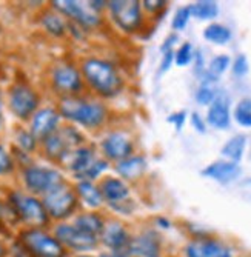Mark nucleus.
<instances>
[{"label":"nucleus","mask_w":251,"mask_h":257,"mask_svg":"<svg viewBox=\"0 0 251 257\" xmlns=\"http://www.w3.org/2000/svg\"><path fill=\"white\" fill-rule=\"evenodd\" d=\"M82 71L89 86L103 97L117 96L122 89V77L109 62L100 59H88L83 62Z\"/></svg>","instance_id":"f257e3e1"},{"label":"nucleus","mask_w":251,"mask_h":257,"mask_svg":"<svg viewBox=\"0 0 251 257\" xmlns=\"http://www.w3.org/2000/svg\"><path fill=\"white\" fill-rule=\"evenodd\" d=\"M60 114L86 128H97L106 119V108L100 102H86L76 97H66L60 103Z\"/></svg>","instance_id":"f03ea898"},{"label":"nucleus","mask_w":251,"mask_h":257,"mask_svg":"<svg viewBox=\"0 0 251 257\" xmlns=\"http://www.w3.org/2000/svg\"><path fill=\"white\" fill-rule=\"evenodd\" d=\"M20 243L36 257H65L63 245L47 232L37 228L22 232Z\"/></svg>","instance_id":"7ed1b4c3"},{"label":"nucleus","mask_w":251,"mask_h":257,"mask_svg":"<svg viewBox=\"0 0 251 257\" xmlns=\"http://www.w3.org/2000/svg\"><path fill=\"white\" fill-rule=\"evenodd\" d=\"M108 8L112 20L125 33H134L142 27V10L138 0H111Z\"/></svg>","instance_id":"20e7f679"},{"label":"nucleus","mask_w":251,"mask_h":257,"mask_svg":"<svg viewBox=\"0 0 251 257\" xmlns=\"http://www.w3.org/2000/svg\"><path fill=\"white\" fill-rule=\"evenodd\" d=\"M82 136L74 128L56 130L51 136L43 140L45 151L51 159L63 160L68 154L79 148L82 144Z\"/></svg>","instance_id":"39448f33"},{"label":"nucleus","mask_w":251,"mask_h":257,"mask_svg":"<svg viewBox=\"0 0 251 257\" xmlns=\"http://www.w3.org/2000/svg\"><path fill=\"white\" fill-rule=\"evenodd\" d=\"M42 203L45 209H47L48 216L54 219H65L76 209L77 196L71 188H68L65 183H62L53 191L45 194Z\"/></svg>","instance_id":"423d86ee"},{"label":"nucleus","mask_w":251,"mask_h":257,"mask_svg":"<svg viewBox=\"0 0 251 257\" xmlns=\"http://www.w3.org/2000/svg\"><path fill=\"white\" fill-rule=\"evenodd\" d=\"M11 203L16 209L19 217L28 223L33 228L43 226L48 222V213L45 209L43 203L39 202L36 197L22 194V193H14L11 194Z\"/></svg>","instance_id":"0eeeda50"},{"label":"nucleus","mask_w":251,"mask_h":257,"mask_svg":"<svg viewBox=\"0 0 251 257\" xmlns=\"http://www.w3.org/2000/svg\"><path fill=\"white\" fill-rule=\"evenodd\" d=\"M24 180L27 188L37 194H47L53 191L63 182V177L59 171L53 168H43V167H30L25 170Z\"/></svg>","instance_id":"6e6552de"},{"label":"nucleus","mask_w":251,"mask_h":257,"mask_svg":"<svg viewBox=\"0 0 251 257\" xmlns=\"http://www.w3.org/2000/svg\"><path fill=\"white\" fill-rule=\"evenodd\" d=\"M39 97L36 91L24 83L14 85L10 91V108L19 119H28L37 109Z\"/></svg>","instance_id":"1a4fd4ad"},{"label":"nucleus","mask_w":251,"mask_h":257,"mask_svg":"<svg viewBox=\"0 0 251 257\" xmlns=\"http://www.w3.org/2000/svg\"><path fill=\"white\" fill-rule=\"evenodd\" d=\"M53 7L83 27H97L100 22L99 14L89 7V2L83 4L77 0H56L53 2Z\"/></svg>","instance_id":"9d476101"},{"label":"nucleus","mask_w":251,"mask_h":257,"mask_svg":"<svg viewBox=\"0 0 251 257\" xmlns=\"http://www.w3.org/2000/svg\"><path fill=\"white\" fill-rule=\"evenodd\" d=\"M56 239L76 251H88L97 245V236L88 234L76 225H60L56 229Z\"/></svg>","instance_id":"9b49d317"},{"label":"nucleus","mask_w":251,"mask_h":257,"mask_svg":"<svg viewBox=\"0 0 251 257\" xmlns=\"http://www.w3.org/2000/svg\"><path fill=\"white\" fill-rule=\"evenodd\" d=\"M187 257H233L231 249L219 240L197 237L185 246Z\"/></svg>","instance_id":"f8f14e48"},{"label":"nucleus","mask_w":251,"mask_h":257,"mask_svg":"<svg viewBox=\"0 0 251 257\" xmlns=\"http://www.w3.org/2000/svg\"><path fill=\"white\" fill-rule=\"evenodd\" d=\"M53 85L59 92L73 94L82 89V77L73 65H59L53 71Z\"/></svg>","instance_id":"ddd939ff"},{"label":"nucleus","mask_w":251,"mask_h":257,"mask_svg":"<svg viewBox=\"0 0 251 257\" xmlns=\"http://www.w3.org/2000/svg\"><path fill=\"white\" fill-rule=\"evenodd\" d=\"M102 242L114 252H128L131 246V237L128 231L119 222H109L103 226L102 231Z\"/></svg>","instance_id":"4468645a"},{"label":"nucleus","mask_w":251,"mask_h":257,"mask_svg":"<svg viewBox=\"0 0 251 257\" xmlns=\"http://www.w3.org/2000/svg\"><path fill=\"white\" fill-rule=\"evenodd\" d=\"M60 120V112H57L53 108H43L37 111L33 117L31 123V133L36 139L45 140L48 136H51L59 125Z\"/></svg>","instance_id":"2eb2a0df"},{"label":"nucleus","mask_w":251,"mask_h":257,"mask_svg":"<svg viewBox=\"0 0 251 257\" xmlns=\"http://www.w3.org/2000/svg\"><path fill=\"white\" fill-rule=\"evenodd\" d=\"M207 122L216 130H226L231 122L230 114V99L225 92H217L214 102L210 105L207 112Z\"/></svg>","instance_id":"dca6fc26"},{"label":"nucleus","mask_w":251,"mask_h":257,"mask_svg":"<svg viewBox=\"0 0 251 257\" xmlns=\"http://www.w3.org/2000/svg\"><path fill=\"white\" fill-rule=\"evenodd\" d=\"M102 150L108 159L120 162V160L131 157L133 144H131V140L127 136H123L122 133H112L103 139Z\"/></svg>","instance_id":"f3484780"},{"label":"nucleus","mask_w":251,"mask_h":257,"mask_svg":"<svg viewBox=\"0 0 251 257\" xmlns=\"http://www.w3.org/2000/svg\"><path fill=\"white\" fill-rule=\"evenodd\" d=\"M242 170L239 167V163L234 162H228V160H217L213 162L207 168L202 170V176L208 177L211 180H216L219 183H230L234 182L239 176H240Z\"/></svg>","instance_id":"a211bd4d"},{"label":"nucleus","mask_w":251,"mask_h":257,"mask_svg":"<svg viewBox=\"0 0 251 257\" xmlns=\"http://www.w3.org/2000/svg\"><path fill=\"white\" fill-rule=\"evenodd\" d=\"M130 254H136L139 257H161V242L156 232L147 231L139 237L131 240Z\"/></svg>","instance_id":"6ab92c4d"},{"label":"nucleus","mask_w":251,"mask_h":257,"mask_svg":"<svg viewBox=\"0 0 251 257\" xmlns=\"http://www.w3.org/2000/svg\"><path fill=\"white\" fill-rule=\"evenodd\" d=\"M65 159H68V167H70V170L79 179H83L86 171L93 167L97 160L93 150H89V148H77L73 153L68 154Z\"/></svg>","instance_id":"aec40b11"},{"label":"nucleus","mask_w":251,"mask_h":257,"mask_svg":"<svg viewBox=\"0 0 251 257\" xmlns=\"http://www.w3.org/2000/svg\"><path fill=\"white\" fill-rule=\"evenodd\" d=\"M100 193L102 197L106 199L109 203H116L120 200H125L130 196V190L128 186L116 177H108L100 183Z\"/></svg>","instance_id":"412c9836"},{"label":"nucleus","mask_w":251,"mask_h":257,"mask_svg":"<svg viewBox=\"0 0 251 257\" xmlns=\"http://www.w3.org/2000/svg\"><path fill=\"white\" fill-rule=\"evenodd\" d=\"M147 170V160L139 156H131L125 160L117 162L116 171L123 177V179H138L141 177Z\"/></svg>","instance_id":"4be33fe9"},{"label":"nucleus","mask_w":251,"mask_h":257,"mask_svg":"<svg viewBox=\"0 0 251 257\" xmlns=\"http://www.w3.org/2000/svg\"><path fill=\"white\" fill-rule=\"evenodd\" d=\"M231 65V59L225 56V54H220V56H216L213 57V60L210 62L208 68L205 69V71L202 73V85H211L214 82L219 80V77L226 71L228 68H230Z\"/></svg>","instance_id":"5701e85b"},{"label":"nucleus","mask_w":251,"mask_h":257,"mask_svg":"<svg viewBox=\"0 0 251 257\" xmlns=\"http://www.w3.org/2000/svg\"><path fill=\"white\" fill-rule=\"evenodd\" d=\"M246 148V137L243 134H237L234 137H231L228 142L222 147L220 153L222 156L228 160V162H234L239 163L243 157Z\"/></svg>","instance_id":"b1692460"},{"label":"nucleus","mask_w":251,"mask_h":257,"mask_svg":"<svg viewBox=\"0 0 251 257\" xmlns=\"http://www.w3.org/2000/svg\"><path fill=\"white\" fill-rule=\"evenodd\" d=\"M77 194L88 206H93V208L100 206L103 200L100 190L91 180H80L77 183Z\"/></svg>","instance_id":"393cba45"},{"label":"nucleus","mask_w":251,"mask_h":257,"mask_svg":"<svg viewBox=\"0 0 251 257\" xmlns=\"http://www.w3.org/2000/svg\"><path fill=\"white\" fill-rule=\"evenodd\" d=\"M188 8L191 17H196L199 20H213L219 14V7L213 0H199V2L191 4Z\"/></svg>","instance_id":"a878e982"},{"label":"nucleus","mask_w":251,"mask_h":257,"mask_svg":"<svg viewBox=\"0 0 251 257\" xmlns=\"http://www.w3.org/2000/svg\"><path fill=\"white\" fill-rule=\"evenodd\" d=\"M77 228H80L82 231L88 232V234H93V236H99L102 234L103 231V220L100 216L94 214V213H88V214H82L76 219V223H74Z\"/></svg>","instance_id":"bb28decb"},{"label":"nucleus","mask_w":251,"mask_h":257,"mask_svg":"<svg viewBox=\"0 0 251 257\" xmlns=\"http://www.w3.org/2000/svg\"><path fill=\"white\" fill-rule=\"evenodd\" d=\"M231 31L230 28H226L225 25L220 23H211L207 28L203 30V37L205 40H208L214 45H226L231 40Z\"/></svg>","instance_id":"cd10ccee"},{"label":"nucleus","mask_w":251,"mask_h":257,"mask_svg":"<svg viewBox=\"0 0 251 257\" xmlns=\"http://www.w3.org/2000/svg\"><path fill=\"white\" fill-rule=\"evenodd\" d=\"M234 119L243 128H251V99H242L234 108Z\"/></svg>","instance_id":"c85d7f7f"},{"label":"nucleus","mask_w":251,"mask_h":257,"mask_svg":"<svg viewBox=\"0 0 251 257\" xmlns=\"http://www.w3.org/2000/svg\"><path fill=\"white\" fill-rule=\"evenodd\" d=\"M42 23H43L45 30L54 36H62L65 33V22L62 20V17H59L56 14H45Z\"/></svg>","instance_id":"c756f323"},{"label":"nucleus","mask_w":251,"mask_h":257,"mask_svg":"<svg viewBox=\"0 0 251 257\" xmlns=\"http://www.w3.org/2000/svg\"><path fill=\"white\" fill-rule=\"evenodd\" d=\"M194 59V51H193V45L190 42H185L179 46V50L174 53V63L177 66H187L191 63Z\"/></svg>","instance_id":"7c9ffc66"},{"label":"nucleus","mask_w":251,"mask_h":257,"mask_svg":"<svg viewBox=\"0 0 251 257\" xmlns=\"http://www.w3.org/2000/svg\"><path fill=\"white\" fill-rule=\"evenodd\" d=\"M217 96V91L211 85H200V88L196 91V100L199 105H211Z\"/></svg>","instance_id":"2f4dec72"},{"label":"nucleus","mask_w":251,"mask_h":257,"mask_svg":"<svg viewBox=\"0 0 251 257\" xmlns=\"http://www.w3.org/2000/svg\"><path fill=\"white\" fill-rule=\"evenodd\" d=\"M191 19V14H190V8L188 7H182L176 11L174 17H173V22H171V27L174 31H182L185 30V27L188 25V22Z\"/></svg>","instance_id":"473e14b6"},{"label":"nucleus","mask_w":251,"mask_h":257,"mask_svg":"<svg viewBox=\"0 0 251 257\" xmlns=\"http://www.w3.org/2000/svg\"><path fill=\"white\" fill-rule=\"evenodd\" d=\"M233 74L237 76V77H243L248 71H249V63H248V59L245 54H239L234 62H233Z\"/></svg>","instance_id":"72a5a7b5"},{"label":"nucleus","mask_w":251,"mask_h":257,"mask_svg":"<svg viewBox=\"0 0 251 257\" xmlns=\"http://www.w3.org/2000/svg\"><path fill=\"white\" fill-rule=\"evenodd\" d=\"M17 142H19V145L24 148L25 151H33L34 147H36V137L33 136V133L20 131L17 134Z\"/></svg>","instance_id":"f704fd0d"},{"label":"nucleus","mask_w":251,"mask_h":257,"mask_svg":"<svg viewBox=\"0 0 251 257\" xmlns=\"http://www.w3.org/2000/svg\"><path fill=\"white\" fill-rule=\"evenodd\" d=\"M170 123L174 125L176 131H180L185 125V120H187V111H177V112H173L171 115H168L167 119Z\"/></svg>","instance_id":"c9c22d12"},{"label":"nucleus","mask_w":251,"mask_h":257,"mask_svg":"<svg viewBox=\"0 0 251 257\" xmlns=\"http://www.w3.org/2000/svg\"><path fill=\"white\" fill-rule=\"evenodd\" d=\"M13 170V162L8 153L4 150V147H0V176L8 174Z\"/></svg>","instance_id":"e433bc0d"},{"label":"nucleus","mask_w":251,"mask_h":257,"mask_svg":"<svg viewBox=\"0 0 251 257\" xmlns=\"http://www.w3.org/2000/svg\"><path fill=\"white\" fill-rule=\"evenodd\" d=\"M167 2L165 0H145L144 2V8L150 13H159L161 10L167 8Z\"/></svg>","instance_id":"4c0bfd02"},{"label":"nucleus","mask_w":251,"mask_h":257,"mask_svg":"<svg viewBox=\"0 0 251 257\" xmlns=\"http://www.w3.org/2000/svg\"><path fill=\"white\" fill-rule=\"evenodd\" d=\"M173 62H174V51H167L164 53L162 56V62H161V68H159V71L161 73H167L168 69L173 66Z\"/></svg>","instance_id":"58836bf2"},{"label":"nucleus","mask_w":251,"mask_h":257,"mask_svg":"<svg viewBox=\"0 0 251 257\" xmlns=\"http://www.w3.org/2000/svg\"><path fill=\"white\" fill-rule=\"evenodd\" d=\"M191 125L200 134H203L205 131H207V125H205V120L202 119V115L199 112H193L191 114Z\"/></svg>","instance_id":"ea45409f"},{"label":"nucleus","mask_w":251,"mask_h":257,"mask_svg":"<svg viewBox=\"0 0 251 257\" xmlns=\"http://www.w3.org/2000/svg\"><path fill=\"white\" fill-rule=\"evenodd\" d=\"M176 42H177V36H176V34L168 36V37L165 39V42L162 43V46H161V51H162V53L171 51V50H173V45H174Z\"/></svg>","instance_id":"a19ab883"},{"label":"nucleus","mask_w":251,"mask_h":257,"mask_svg":"<svg viewBox=\"0 0 251 257\" xmlns=\"http://www.w3.org/2000/svg\"><path fill=\"white\" fill-rule=\"evenodd\" d=\"M99 257H131V254L128 252H108V254H100Z\"/></svg>","instance_id":"79ce46f5"},{"label":"nucleus","mask_w":251,"mask_h":257,"mask_svg":"<svg viewBox=\"0 0 251 257\" xmlns=\"http://www.w3.org/2000/svg\"><path fill=\"white\" fill-rule=\"evenodd\" d=\"M157 223L161 225L162 228H165V229H167V228H170V225H171V223H170V220H167V219H164V217H159V219H157Z\"/></svg>","instance_id":"37998d69"},{"label":"nucleus","mask_w":251,"mask_h":257,"mask_svg":"<svg viewBox=\"0 0 251 257\" xmlns=\"http://www.w3.org/2000/svg\"><path fill=\"white\" fill-rule=\"evenodd\" d=\"M5 254H7V249H5L4 243L0 242V257H5Z\"/></svg>","instance_id":"c03bdc74"},{"label":"nucleus","mask_w":251,"mask_h":257,"mask_svg":"<svg viewBox=\"0 0 251 257\" xmlns=\"http://www.w3.org/2000/svg\"><path fill=\"white\" fill-rule=\"evenodd\" d=\"M4 115H2V92H0V125H2Z\"/></svg>","instance_id":"a18cd8bd"},{"label":"nucleus","mask_w":251,"mask_h":257,"mask_svg":"<svg viewBox=\"0 0 251 257\" xmlns=\"http://www.w3.org/2000/svg\"><path fill=\"white\" fill-rule=\"evenodd\" d=\"M0 220H2V205H0Z\"/></svg>","instance_id":"49530a36"}]
</instances>
